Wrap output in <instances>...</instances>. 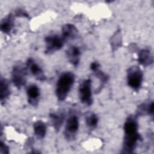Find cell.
<instances>
[{
	"label": "cell",
	"instance_id": "obj_10",
	"mask_svg": "<svg viewBox=\"0 0 154 154\" xmlns=\"http://www.w3.org/2000/svg\"><path fill=\"white\" fill-rule=\"evenodd\" d=\"M28 102L32 106L37 105L40 97V89L35 84L30 85L26 89Z\"/></svg>",
	"mask_w": 154,
	"mask_h": 154
},
{
	"label": "cell",
	"instance_id": "obj_6",
	"mask_svg": "<svg viewBox=\"0 0 154 154\" xmlns=\"http://www.w3.org/2000/svg\"><path fill=\"white\" fill-rule=\"evenodd\" d=\"M79 128L78 117L75 114L70 115L67 120L64 134L67 139L72 140L74 138Z\"/></svg>",
	"mask_w": 154,
	"mask_h": 154
},
{
	"label": "cell",
	"instance_id": "obj_22",
	"mask_svg": "<svg viewBox=\"0 0 154 154\" xmlns=\"http://www.w3.org/2000/svg\"><path fill=\"white\" fill-rule=\"evenodd\" d=\"M153 106L154 104L153 102H151L149 104H147V114L153 117Z\"/></svg>",
	"mask_w": 154,
	"mask_h": 154
},
{
	"label": "cell",
	"instance_id": "obj_21",
	"mask_svg": "<svg viewBox=\"0 0 154 154\" xmlns=\"http://www.w3.org/2000/svg\"><path fill=\"white\" fill-rule=\"evenodd\" d=\"M0 152L1 153H8L9 150H8V147L4 144L2 141L1 142L0 144Z\"/></svg>",
	"mask_w": 154,
	"mask_h": 154
},
{
	"label": "cell",
	"instance_id": "obj_9",
	"mask_svg": "<svg viewBox=\"0 0 154 154\" xmlns=\"http://www.w3.org/2000/svg\"><path fill=\"white\" fill-rule=\"evenodd\" d=\"M62 35L64 42L72 40L76 38L78 36V31L77 28L71 23H67L62 27Z\"/></svg>",
	"mask_w": 154,
	"mask_h": 154
},
{
	"label": "cell",
	"instance_id": "obj_5",
	"mask_svg": "<svg viewBox=\"0 0 154 154\" xmlns=\"http://www.w3.org/2000/svg\"><path fill=\"white\" fill-rule=\"evenodd\" d=\"M46 43V49L45 52L49 54L55 52L57 51L60 50L64 44V40L63 38L58 35L53 34L46 36L45 38Z\"/></svg>",
	"mask_w": 154,
	"mask_h": 154
},
{
	"label": "cell",
	"instance_id": "obj_17",
	"mask_svg": "<svg viewBox=\"0 0 154 154\" xmlns=\"http://www.w3.org/2000/svg\"><path fill=\"white\" fill-rule=\"evenodd\" d=\"M98 117L96 114L94 113H90L87 115L85 118L86 125L90 128H95L98 123Z\"/></svg>",
	"mask_w": 154,
	"mask_h": 154
},
{
	"label": "cell",
	"instance_id": "obj_1",
	"mask_svg": "<svg viewBox=\"0 0 154 154\" xmlns=\"http://www.w3.org/2000/svg\"><path fill=\"white\" fill-rule=\"evenodd\" d=\"M75 81V75L70 72L62 73L58 78L55 89L57 99L60 101L64 100L70 92Z\"/></svg>",
	"mask_w": 154,
	"mask_h": 154
},
{
	"label": "cell",
	"instance_id": "obj_16",
	"mask_svg": "<svg viewBox=\"0 0 154 154\" xmlns=\"http://www.w3.org/2000/svg\"><path fill=\"white\" fill-rule=\"evenodd\" d=\"M33 128L34 134L38 138L42 139L45 137L46 134V126L44 122L41 120L35 122L33 125Z\"/></svg>",
	"mask_w": 154,
	"mask_h": 154
},
{
	"label": "cell",
	"instance_id": "obj_2",
	"mask_svg": "<svg viewBox=\"0 0 154 154\" xmlns=\"http://www.w3.org/2000/svg\"><path fill=\"white\" fill-rule=\"evenodd\" d=\"M143 73L141 69L137 66L129 67L127 71V82L128 85L134 90H138L141 86Z\"/></svg>",
	"mask_w": 154,
	"mask_h": 154
},
{
	"label": "cell",
	"instance_id": "obj_4",
	"mask_svg": "<svg viewBox=\"0 0 154 154\" xmlns=\"http://www.w3.org/2000/svg\"><path fill=\"white\" fill-rule=\"evenodd\" d=\"M26 75L27 70L26 67L22 64L15 65L11 72V79L13 84L17 88H20L26 84Z\"/></svg>",
	"mask_w": 154,
	"mask_h": 154
},
{
	"label": "cell",
	"instance_id": "obj_19",
	"mask_svg": "<svg viewBox=\"0 0 154 154\" xmlns=\"http://www.w3.org/2000/svg\"><path fill=\"white\" fill-rule=\"evenodd\" d=\"M114 37V38L116 39H113V41L112 42V47L114 48H117L118 47H119L121 45V37H120V33L118 34H116L114 35L113 36Z\"/></svg>",
	"mask_w": 154,
	"mask_h": 154
},
{
	"label": "cell",
	"instance_id": "obj_13",
	"mask_svg": "<svg viewBox=\"0 0 154 154\" xmlns=\"http://www.w3.org/2000/svg\"><path fill=\"white\" fill-rule=\"evenodd\" d=\"M14 27V16L10 13L4 18L1 23V30L5 34H10Z\"/></svg>",
	"mask_w": 154,
	"mask_h": 154
},
{
	"label": "cell",
	"instance_id": "obj_20",
	"mask_svg": "<svg viewBox=\"0 0 154 154\" xmlns=\"http://www.w3.org/2000/svg\"><path fill=\"white\" fill-rule=\"evenodd\" d=\"M14 16L17 17L29 18V14L23 9H22V8L17 9L14 12Z\"/></svg>",
	"mask_w": 154,
	"mask_h": 154
},
{
	"label": "cell",
	"instance_id": "obj_18",
	"mask_svg": "<svg viewBox=\"0 0 154 154\" xmlns=\"http://www.w3.org/2000/svg\"><path fill=\"white\" fill-rule=\"evenodd\" d=\"M94 75L96 76V78H97L99 79V81L100 82V85L98 88V90L100 91L101 87H102L105 83H106V82L109 79V77L106 74L102 72L99 69L94 72Z\"/></svg>",
	"mask_w": 154,
	"mask_h": 154
},
{
	"label": "cell",
	"instance_id": "obj_14",
	"mask_svg": "<svg viewBox=\"0 0 154 154\" xmlns=\"http://www.w3.org/2000/svg\"><path fill=\"white\" fill-rule=\"evenodd\" d=\"M10 94V90L9 88L8 82L5 79L1 78L0 82V99L2 104L5 102Z\"/></svg>",
	"mask_w": 154,
	"mask_h": 154
},
{
	"label": "cell",
	"instance_id": "obj_15",
	"mask_svg": "<svg viewBox=\"0 0 154 154\" xmlns=\"http://www.w3.org/2000/svg\"><path fill=\"white\" fill-rule=\"evenodd\" d=\"M52 126L56 131H58L63 124L64 120V114L60 113H51L49 115Z\"/></svg>",
	"mask_w": 154,
	"mask_h": 154
},
{
	"label": "cell",
	"instance_id": "obj_3",
	"mask_svg": "<svg viewBox=\"0 0 154 154\" xmlns=\"http://www.w3.org/2000/svg\"><path fill=\"white\" fill-rule=\"evenodd\" d=\"M79 97L81 102L90 106L93 103L91 93V81L90 79L83 80L79 86Z\"/></svg>",
	"mask_w": 154,
	"mask_h": 154
},
{
	"label": "cell",
	"instance_id": "obj_7",
	"mask_svg": "<svg viewBox=\"0 0 154 154\" xmlns=\"http://www.w3.org/2000/svg\"><path fill=\"white\" fill-rule=\"evenodd\" d=\"M141 140V136L138 132L125 135L123 141V151L125 153H132L137 146L138 141Z\"/></svg>",
	"mask_w": 154,
	"mask_h": 154
},
{
	"label": "cell",
	"instance_id": "obj_8",
	"mask_svg": "<svg viewBox=\"0 0 154 154\" xmlns=\"http://www.w3.org/2000/svg\"><path fill=\"white\" fill-rule=\"evenodd\" d=\"M26 67L29 68L31 73L37 79L41 81H44L46 79V77L43 71L32 58H29L27 60Z\"/></svg>",
	"mask_w": 154,
	"mask_h": 154
},
{
	"label": "cell",
	"instance_id": "obj_11",
	"mask_svg": "<svg viewBox=\"0 0 154 154\" xmlns=\"http://www.w3.org/2000/svg\"><path fill=\"white\" fill-rule=\"evenodd\" d=\"M66 55L69 62L75 67H77L79 63L81 56L79 48L76 46H71L67 50Z\"/></svg>",
	"mask_w": 154,
	"mask_h": 154
},
{
	"label": "cell",
	"instance_id": "obj_23",
	"mask_svg": "<svg viewBox=\"0 0 154 154\" xmlns=\"http://www.w3.org/2000/svg\"><path fill=\"white\" fill-rule=\"evenodd\" d=\"M99 67H100V64L97 61H94V62H92L90 64V69L94 72L97 70H99Z\"/></svg>",
	"mask_w": 154,
	"mask_h": 154
},
{
	"label": "cell",
	"instance_id": "obj_12",
	"mask_svg": "<svg viewBox=\"0 0 154 154\" xmlns=\"http://www.w3.org/2000/svg\"><path fill=\"white\" fill-rule=\"evenodd\" d=\"M138 63L143 66H148L153 63V59L152 52L147 49H142L139 52L138 57Z\"/></svg>",
	"mask_w": 154,
	"mask_h": 154
}]
</instances>
